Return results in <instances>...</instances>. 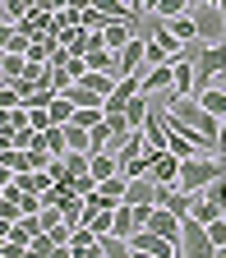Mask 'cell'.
I'll return each instance as SVG.
<instances>
[{"instance_id": "cell-1", "label": "cell", "mask_w": 226, "mask_h": 258, "mask_svg": "<svg viewBox=\"0 0 226 258\" xmlns=\"http://www.w3.org/2000/svg\"><path fill=\"white\" fill-rule=\"evenodd\" d=\"M226 175V157H212V152H194V157H185L180 161V189H189V194H199V189H208L212 180H221Z\"/></svg>"}, {"instance_id": "cell-2", "label": "cell", "mask_w": 226, "mask_h": 258, "mask_svg": "<svg viewBox=\"0 0 226 258\" xmlns=\"http://www.w3.org/2000/svg\"><path fill=\"white\" fill-rule=\"evenodd\" d=\"M180 258H217V244L208 235V221L185 217V226H180Z\"/></svg>"}, {"instance_id": "cell-3", "label": "cell", "mask_w": 226, "mask_h": 258, "mask_svg": "<svg viewBox=\"0 0 226 258\" xmlns=\"http://www.w3.org/2000/svg\"><path fill=\"white\" fill-rule=\"evenodd\" d=\"M199 19V42H226V10L221 5H194Z\"/></svg>"}, {"instance_id": "cell-4", "label": "cell", "mask_w": 226, "mask_h": 258, "mask_svg": "<svg viewBox=\"0 0 226 258\" xmlns=\"http://www.w3.org/2000/svg\"><path fill=\"white\" fill-rule=\"evenodd\" d=\"M157 194H161V184L152 180V175H134L125 184V203H134V208H152L157 203Z\"/></svg>"}, {"instance_id": "cell-5", "label": "cell", "mask_w": 226, "mask_h": 258, "mask_svg": "<svg viewBox=\"0 0 226 258\" xmlns=\"http://www.w3.org/2000/svg\"><path fill=\"white\" fill-rule=\"evenodd\" d=\"M180 226H185V217L180 212H171V208H152V217H148V231H157V235H166V240H180Z\"/></svg>"}, {"instance_id": "cell-6", "label": "cell", "mask_w": 226, "mask_h": 258, "mask_svg": "<svg viewBox=\"0 0 226 258\" xmlns=\"http://www.w3.org/2000/svg\"><path fill=\"white\" fill-rule=\"evenodd\" d=\"M180 161H185V157H176L171 148H161L157 161H152V180H157V184H176V180H180Z\"/></svg>"}, {"instance_id": "cell-7", "label": "cell", "mask_w": 226, "mask_h": 258, "mask_svg": "<svg viewBox=\"0 0 226 258\" xmlns=\"http://www.w3.org/2000/svg\"><path fill=\"white\" fill-rule=\"evenodd\" d=\"M111 175H120V152H92V180L102 184V180H111Z\"/></svg>"}, {"instance_id": "cell-8", "label": "cell", "mask_w": 226, "mask_h": 258, "mask_svg": "<svg viewBox=\"0 0 226 258\" xmlns=\"http://www.w3.org/2000/svg\"><path fill=\"white\" fill-rule=\"evenodd\" d=\"M194 97L203 102V111H212V115H226V88H221V83H208V88H199Z\"/></svg>"}, {"instance_id": "cell-9", "label": "cell", "mask_w": 226, "mask_h": 258, "mask_svg": "<svg viewBox=\"0 0 226 258\" xmlns=\"http://www.w3.org/2000/svg\"><path fill=\"white\" fill-rule=\"evenodd\" d=\"M134 249H129V240L125 235H116V231H106L102 235V258H129Z\"/></svg>"}, {"instance_id": "cell-10", "label": "cell", "mask_w": 226, "mask_h": 258, "mask_svg": "<svg viewBox=\"0 0 226 258\" xmlns=\"http://www.w3.org/2000/svg\"><path fill=\"white\" fill-rule=\"evenodd\" d=\"M189 217H199V221H212V217H221V208L208 199V194L199 189V194H194V203H189Z\"/></svg>"}, {"instance_id": "cell-11", "label": "cell", "mask_w": 226, "mask_h": 258, "mask_svg": "<svg viewBox=\"0 0 226 258\" xmlns=\"http://www.w3.org/2000/svg\"><path fill=\"white\" fill-rule=\"evenodd\" d=\"M46 106H51V115H55V124H65V120H74V102H70V97H65V92H55V97H51V102H46Z\"/></svg>"}, {"instance_id": "cell-12", "label": "cell", "mask_w": 226, "mask_h": 258, "mask_svg": "<svg viewBox=\"0 0 226 258\" xmlns=\"http://www.w3.org/2000/svg\"><path fill=\"white\" fill-rule=\"evenodd\" d=\"M194 10V0H161V5L152 10V14H161V19H176V14H189Z\"/></svg>"}, {"instance_id": "cell-13", "label": "cell", "mask_w": 226, "mask_h": 258, "mask_svg": "<svg viewBox=\"0 0 226 258\" xmlns=\"http://www.w3.org/2000/svg\"><path fill=\"white\" fill-rule=\"evenodd\" d=\"M221 10H226V0H221Z\"/></svg>"}, {"instance_id": "cell-14", "label": "cell", "mask_w": 226, "mask_h": 258, "mask_svg": "<svg viewBox=\"0 0 226 258\" xmlns=\"http://www.w3.org/2000/svg\"><path fill=\"white\" fill-rule=\"evenodd\" d=\"M129 5H134V0H129Z\"/></svg>"}, {"instance_id": "cell-15", "label": "cell", "mask_w": 226, "mask_h": 258, "mask_svg": "<svg viewBox=\"0 0 226 258\" xmlns=\"http://www.w3.org/2000/svg\"><path fill=\"white\" fill-rule=\"evenodd\" d=\"M221 157H226V152H221Z\"/></svg>"}]
</instances>
